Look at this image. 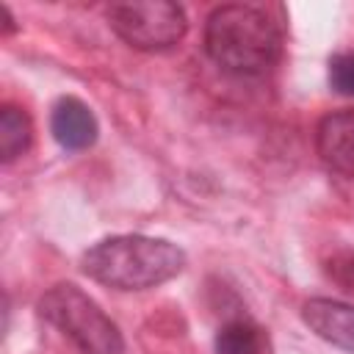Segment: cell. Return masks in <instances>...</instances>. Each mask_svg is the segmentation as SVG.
I'll list each match as a JSON object with an SVG mask.
<instances>
[{"label":"cell","mask_w":354,"mask_h":354,"mask_svg":"<svg viewBox=\"0 0 354 354\" xmlns=\"http://www.w3.org/2000/svg\"><path fill=\"white\" fill-rule=\"evenodd\" d=\"M185 268V252L149 235H113L83 254V271L116 290H147L174 279Z\"/></svg>","instance_id":"1"},{"label":"cell","mask_w":354,"mask_h":354,"mask_svg":"<svg viewBox=\"0 0 354 354\" xmlns=\"http://www.w3.org/2000/svg\"><path fill=\"white\" fill-rule=\"evenodd\" d=\"M205 50L232 75H263L282 53V33L263 8L230 3L210 11L205 22Z\"/></svg>","instance_id":"2"},{"label":"cell","mask_w":354,"mask_h":354,"mask_svg":"<svg viewBox=\"0 0 354 354\" xmlns=\"http://www.w3.org/2000/svg\"><path fill=\"white\" fill-rule=\"evenodd\" d=\"M39 315L53 324L80 354H122L116 321L75 282H58L39 299Z\"/></svg>","instance_id":"3"},{"label":"cell","mask_w":354,"mask_h":354,"mask_svg":"<svg viewBox=\"0 0 354 354\" xmlns=\"http://www.w3.org/2000/svg\"><path fill=\"white\" fill-rule=\"evenodd\" d=\"M111 30L136 50L160 53L174 47L185 30L188 19L183 6L169 0H133V3H113L105 11Z\"/></svg>","instance_id":"4"},{"label":"cell","mask_w":354,"mask_h":354,"mask_svg":"<svg viewBox=\"0 0 354 354\" xmlns=\"http://www.w3.org/2000/svg\"><path fill=\"white\" fill-rule=\"evenodd\" d=\"M301 321L321 340L354 354V304L337 299H307L301 304Z\"/></svg>","instance_id":"5"},{"label":"cell","mask_w":354,"mask_h":354,"mask_svg":"<svg viewBox=\"0 0 354 354\" xmlns=\"http://www.w3.org/2000/svg\"><path fill=\"white\" fill-rule=\"evenodd\" d=\"M315 149L332 171L354 177V111L326 113L315 127Z\"/></svg>","instance_id":"6"},{"label":"cell","mask_w":354,"mask_h":354,"mask_svg":"<svg viewBox=\"0 0 354 354\" xmlns=\"http://www.w3.org/2000/svg\"><path fill=\"white\" fill-rule=\"evenodd\" d=\"M50 133L64 149L80 152V149H88L97 141L100 124H97L94 111L83 100L61 97L53 105V113H50Z\"/></svg>","instance_id":"7"},{"label":"cell","mask_w":354,"mask_h":354,"mask_svg":"<svg viewBox=\"0 0 354 354\" xmlns=\"http://www.w3.org/2000/svg\"><path fill=\"white\" fill-rule=\"evenodd\" d=\"M30 141H33L30 116L17 105H3V111H0V158H3V163H11L19 155H25Z\"/></svg>","instance_id":"8"},{"label":"cell","mask_w":354,"mask_h":354,"mask_svg":"<svg viewBox=\"0 0 354 354\" xmlns=\"http://www.w3.org/2000/svg\"><path fill=\"white\" fill-rule=\"evenodd\" d=\"M266 332L246 318L227 321L216 335V354H266Z\"/></svg>","instance_id":"9"},{"label":"cell","mask_w":354,"mask_h":354,"mask_svg":"<svg viewBox=\"0 0 354 354\" xmlns=\"http://www.w3.org/2000/svg\"><path fill=\"white\" fill-rule=\"evenodd\" d=\"M329 86L343 97H354V53L351 50L329 58Z\"/></svg>","instance_id":"10"},{"label":"cell","mask_w":354,"mask_h":354,"mask_svg":"<svg viewBox=\"0 0 354 354\" xmlns=\"http://www.w3.org/2000/svg\"><path fill=\"white\" fill-rule=\"evenodd\" d=\"M329 277L340 282L346 290H354V254H335L329 260Z\"/></svg>","instance_id":"11"}]
</instances>
